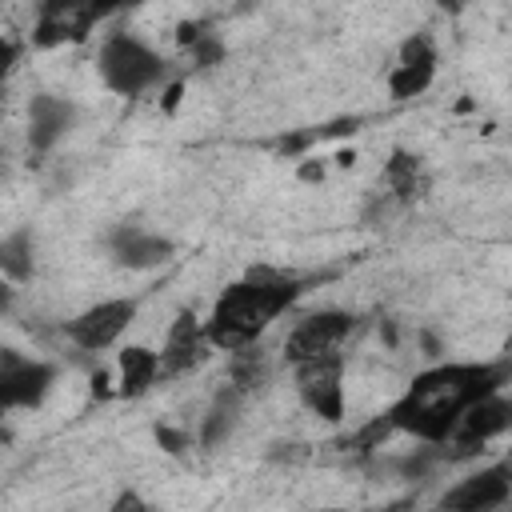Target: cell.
<instances>
[{"mask_svg":"<svg viewBox=\"0 0 512 512\" xmlns=\"http://www.w3.org/2000/svg\"><path fill=\"white\" fill-rule=\"evenodd\" d=\"M392 432H396V424H392V416L384 412V416L368 420L364 428H356L348 440H340V448H344V452H352V456H368V452L384 448V440H388Z\"/></svg>","mask_w":512,"mask_h":512,"instance_id":"ffe728a7","label":"cell"},{"mask_svg":"<svg viewBox=\"0 0 512 512\" xmlns=\"http://www.w3.org/2000/svg\"><path fill=\"white\" fill-rule=\"evenodd\" d=\"M0 268H4V276L16 280V284L32 276V232H28V228L4 236V244H0Z\"/></svg>","mask_w":512,"mask_h":512,"instance_id":"ac0fdd59","label":"cell"},{"mask_svg":"<svg viewBox=\"0 0 512 512\" xmlns=\"http://www.w3.org/2000/svg\"><path fill=\"white\" fill-rule=\"evenodd\" d=\"M132 320H136V300L132 296H116V300H100V304L84 308L80 316H72L64 324V336L80 352H104L128 332Z\"/></svg>","mask_w":512,"mask_h":512,"instance_id":"5b68a950","label":"cell"},{"mask_svg":"<svg viewBox=\"0 0 512 512\" xmlns=\"http://www.w3.org/2000/svg\"><path fill=\"white\" fill-rule=\"evenodd\" d=\"M512 428V400H504L500 392H492V396H484V400H476L468 412H464V420L456 424V432H452V456H472L476 448H484L492 436H500V432H508Z\"/></svg>","mask_w":512,"mask_h":512,"instance_id":"8fae6325","label":"cell"},{"mask_svg":"<svg viewBox=\"0 0 512 512\" xmlns=\"http://www.w3.org/2000/svg\"><path fill=\"white\" fill-rule=\"evenodd\" d=\"M300 296V280L276 268H248L244 280L228 284L220 300L212 304V316L204 320V336L216 352H240L260 340V332L292 308Z\"/></svg>","mask_w":512,"mask_h":512,"instance_id":"7a4b0ae2","label":"cell"},{"mask_svg":"<svg viewBox=\"0 0 512 512\" xmlns=\"http://www.w3.org/2000/svg\"><path fill=\"white\" fill-rule=\"evenodd\" d=\"M156 444H160L164 452H172V456H184V452L192 448L188 432H180V428H168V424H156Z\"/></svg>","mask_w":512,"mask_h":512,"instance_id":"7402d4cb","label":"cell"},{"mask_svg":"<svg viewBox=\"0 0 512 512\" xmlns=\"http://www.w3.org/2000/svg\"><path fill=\"white\" fill-rule=\"evenodd\" d=\"M240 400H244V392H240L236 384H224V388L216 392V400H212V408H208V416H204V428H200V444H204L208 452L220 448V444L232 436L236 416H240Z\"/></svg>","mask_w":512,"mask_h":512,"instance_id":"2e32d148","label":"cell"},{"mask_svg":"<svg viewBox=\"0 0 512 512\" xmlns=\"http://www.w3.org/2000/svg\"><path fill=\"white\" fill-rule=\"evenodd\" d=\"M384 180H388V188L396 192V200H416V196H424V188H428V180H424V172H420V160L408 156V152H392V160L384 164Z\"/></svg>","mask_w":512,"mask_h":512,"instance_id":"e0dca14e","label":"cell"},{"mask_svg":"<svg viewBox=\"0 0 512 512\" xmlns=\"http://www.w3.org/2000/svg\"><path fill=\"white\" fill-rule=\"evenodd\" d=\"M108 244H112L116 264H124V268H156L172 256V240H164L156 232H144L136 224H120Z\"/></svg>","mask_w":512,"mask_h":512,"instance_id":"5bb4252c","label":"cell"},{"mask_svg":"<svg viewBox=\"0 0 512 512\" xmlns=\"http://www.w3.org/2000/svg\"><path fill=\"white\" fill-rule=\"evenodd\" d=\"M212 356V344L204 336V320H196L188 308L172 320L168 328V340L160 348V376L172 380V376H184L192 368H200L204 360Z\"/></svg>","mask_w":512,"mask_h":512,"instance_id":"30bf717a","label":"cell"},{"mask_svg":"<svg viewBox=\"0 0 512 512\" xmlns=\"http://www.w3.org/2000/svg\"><path fill=\"white\" fill-rule=\"evenodd\" d=\"M508 432H512V428H508Z\"/></svg>","mask_w":512,"mask_h":512,"instance_id":"f1b7e54d","label":"cell"},{"mask_svg":"<svg viewBox=\"0 0 512 512\" xmlns=\"http://www.w3.org/2000/svg\"><path fill=\"white\" fill-rule=\"evenodd\" d=\"M508 512H512V508H508Z\"/></svg>","mask_w":512,"mask_h":512,"instance_id":"f546056e","label":"cell"},{"mask_svg":"<svg viewBox=\"0 0 512 512\" xmlns=\"http://www.w3.org/2000/svg\"><path fill=\"white\" fill-rule=\"evenodd\" d=\"M432 76H436V48L424 32H416L400 44V60L388 72V88L396 100H412L432 84Z\"/></svg>","mask_w":512,"mask_h":512,"instance_id":"7c38bea8","label":"cell"},{"mask_svg":"<svg viewBox=\"0 0 512 512\" xmlns=\"http://www.w3.org/2000/svg\"><path fill=\"white\" fill-rule=\"evenodd\" d=\"M336 164H340V168H352V164H356V148H340V152H336Z\"/></svg>","mask_w":512,"mask_h":512,"instance_id":"4316f807","label":"cell"},{"mask_svg":"<svg viewBox=\"0 0 512 512\" xmlns=\"http://www.w3.org/2000/svg\"><path fill=\"white\" fill-rule=\"evenodd\" d=\"M96 20H100V8L96 4H84V0H44L36 8L32 44L36 48L80 44V40H88V32H92Z\"/></svg>","mask_w":512,"mask_h":512,"instance_id":"ba28073f","label":"cell"},{"mask_svg":"<svg viewBox=\"0 0 512 512\" xmlns=\"http://www.w3.org/2000/svg\"><path fill=\"white\" fill-rule=\"evenodd\" d=\"M96 68H100V80L116 92V96H144L148 88H156L168 72L164 56L152 52L140 36L132 32H112L100 52H96Z\"/></svg>","mask_w":512,"mask_h":512,"instance_id":"3957f363","label":"cell"},{"mask_svg":"<svg viewBox=\"0 0 512 512\" xmlns=\"http://www.w3.org/2000/svg\"><path fill=\"white\" fill-rule=\"evenodd\" d=\"M112 512H156V508H152V504H148L140 492H132V488H128V492H120V496H116Z\"/></svg>","mask_w":512,"mask_h":512,"instance_id":"603a6c76","label":"cell"},{"mask_svg":"<svg viewBox=\"0 0 512 512\" xmlns=\"http://www.w3.org/2000/svg\"><path fill=\"white\" fill-rule=\"evenodd\" d=\"M320 512H352V508H320Z\"/></svg>","mask_w":512,"mask_h":512,"instance_id":"83f0119b","label":"cell"},{"mask_svg":"<svg viewBox=\"0 0 512 512\" xmlns=\"http://www.w3.org/2000/svg\"><path fill=\"white\" fill-rule=\"evenodd\" d=\"M116 364H120V384H116V396L120 400H140L156 384V376H160V352H152L144 344L120 348Z\"/></svg>","mask_w":512,"mask_h":512,"instance_id":"9a60e30c","label":"cell"},{"mask_svg":"<svg viewBox=\"0 0 512 512\" xmlns=\"http://www.w3.org/2000/svg\"><path fill=\"white\" fill-rule=\"evenodd\" d=\"M188 52H192V64H196V68H216V64H224V40L212 36V32H204Z\"/></svg>","mask_w":512,"mask_h":512,"instance_id":"44dd1931","label":"cell"},{"mask_svg":"<svg viewBox=\"0 0 512 512\" xmlns=\"http://www.w3.org/2000/svg\"><path fill=\"white\" fill-rule=\"evenodd\" d=\"M356 316L344 308H320L312 316H304L288 340H284V356L288 364H308V360H324V356H340V344L352 336Z\"/></svg>","mask_w":512,"mask_h":512,"instance_id":"277c9868","label":"cell"},{"mask_svg":"<svg viewBox=\"0 0 512 512\" xmlns=\"http://www.w3.org/2000/svg\"><path fill=\"white\" fill-rule=\"evenodd\" d=\"M56 380V364L24 360L20 352H0V400L4 408H36Z\"/></svg>","mask_w":512,"mask_h":512,"instance_id":"9c48e42d","label":"cell"},{"mask_svg":"<svg viewBox=\"0 0 512 512\" xmlns=\"http://www.w3.org/2000/svg\"><path fill=\"white\" fill-rule=\"evenodd\" d=\"M92 392H96L100 400H104V396H116V388H108V372H104V368L92 372Z\"/></svg>","mask_w":512,"mask_h":512,"instance_id":"d4e9b609","label":"cell"},{"mask_svg":"<svg viewBox=\"0 0 512 512\" xmlns=\"http://www.w3.org/2000/svg\"><path fill=\"white\" fill-rule=\"evenodd\" d=\"M296 172H300L304 184H320V180H324V164H316V160H300Z\"/></svg>","mask_w":512,"mask_h":512,"instance_id":"cb8c5ba5","label":"cell"},{"mask_svg":"<svg viewBox=\"0 0 512 512\" xmlns=\"http://www.w3.org/2000/svg\"><path fill=\"white\" fill-rule=\"evenodd\" d=\"M508 372H512L508 364H480V360L436 364L404 388V396L388 408V416H392L396 432H408L424 444H448V436L456 432L464 412L476 400L500 392Z\"/></svg>","mask_w":512,"mask_h":512,"instance_id":"6da1fadb","label":"cell"},{"mask_svg":"<svg viewBox=\"0 0 512 512\" xmlns=\"http://www.w3.org/2000/svg\"><path fill=\"white\" fill-rule=\"evenodd\" d=\"M296 392L300 400L328 424L344 420V356H324V360H308L296 364Z\"/></svg>","mask_w":512,"mask_h":512,"instance_id":"52a82bcc","label":"cell"},{"mask_svg":"<svg viewBox=\"0 0 512 512\" xmlns=\"http://www.w3.org/2000/svg\"><path fill=\"white\" fill-rule=\"evenodd\" d=\"M512 500V460H496L440 496V512H496Z\"/></svg>","mask_w":512,"mask_h":512,"instance_id":"8992f818","label":"cell"},{"mask_svg":"<svg viewBox=\"0 0 512 512\" xmlns=\"http://www.w3.org/2000/svg\"><path fill=\"white\" fill-rule=\"evenodd\" d=\"M264 380H268V352L260 344H248V348L232 352V380L228 384H236L240 392H252Z\"/></svg>","mask_w":512,"mask_h":512,"instance_id":"d6986e66","label":"cell"},{"mask_svg":"<svg viewBox=\"0 0 512 512\" xmlns=\"http://www.w3.org/2000/svg\"><path fill=\"white\" fill-rule=\"evenodd\" d=\"M72 120H76L72 100L52 96V92L32 96V104H28V144H32V152H48L72 128Z\"/></svg>","mask_w":512,"mask_h":512,"instance_id":"4fadbf2b","label":"cell"},{"mask_svg":"<svg viewBox=\"0 0 512 512\" xmlns=\"http://www.w3.org/2000/svg\"><path fill=\"white\" fill-rule=\"evenodd\" d=\"M180 96H184V84H180V80L168 84V88H164V112H172V108L180 104Z\"/></svg>","mask_w":512,"mask_h":512,"instance_id":"484cf974","label":"cell"}]
</instances>
